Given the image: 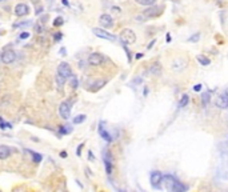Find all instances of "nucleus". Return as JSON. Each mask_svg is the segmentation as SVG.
I'll return each instance as SVG.
<instances>
[{
	"label": "nucleus",
	"instance_id": "26",
	"mask_svg": "<svg viewBox=\"0 0 228 192\" xmlns=\"http://www.w3.org/2000/svg\"><path fill=\"white\" fill-rule=\"evenodd\" d=\"M63 23H64V19H63V16H58V18L53 20L52 24L55 25V27H60V25H63Z\"/></svg>",
	"mask_w": 228,
	"mask_h": 192
},
{
	"label": "nucleus",
	"instance_id": "22",
	"mask_svg": "<svg viewBox=\"0 0 228 192\" xmlns=\"http://www.w3.org/2000/svg\"><path fill=\"white\" fill-rule=\"evenodd\" d=\"M30 153H31V156H32V160L35 163H40L41 160H43V156L40 153H38V152H33V151H30Z\"/></svg>",
	"mask_w": 228,
	"mask_h": 192
},
{
	"label": "nucleus",
	"instance_id": "5",
	"mask_svg": "<svg viewBox=\"0 0 228 192\" xmlns=\"http://www.w3.org/2000/svg\"><path fill=\"white\" fill-rule=\"evenodd\" d=\"M187 65V60L183 59V58H176L173 59L172 62H171L170 67L172 71H175V72H179V71H183L184 68H186Z\"/></svg>",
	"mask_w": 228,
	"mask_h": 192
},
{
	"label": "nucleus",
	"instance_id": "38",
	"mask_svg": "<svg viewBox=\"0 0 228 192\" xmlns=\"http://www.w3.org/2000/svg\"><path fill=\"white\" fill-rule=\"evenodd\" d=\"M112 11L115 13H119V12H120V8H119V7H112Z\"/></svg>",
	"mask_w": 228,
	"mask_h": 192
},
{
	"label": "nucleus",
	"instance_id": "30",
	"mask_svg": "<svg viewBox=\"0 0 228 192\" xmlns=\"http://www.w3.org/2000/svg\"><path fill=\"white\" fill-rule=\"evenodd\" d=\"M43 11H44V7L43 5H40V4H38L36 5V11H35V15H40V13H43Z\"/></svg>",
	"mask_w": 228,
	"mask_h": 192
},
{
	"label": "nucleus",
	"instance_id": "42",
	"mask_svg": "<svg viewBox=\"0 0 228 192\" xmlns=\"http://www.w3.org/2000/svg\"><path fill=\"white\" fill-rule=\"evenodd\" d=\"M141 56H143V53H141V52H139V53H138V55H136V59H140V58H141Z\"/></svg>",
	"mask_w": 228,
	"mask_h": 192
},
{
	"label": "nucleus",
	"instance_id": "1",
	"mask_svg": "<svg viewBox=\"0 0 228 192\" xmlns=\"http://www.w3.org/2000/svg\"><path fill=\"white\" fill-rule=\"evenodd\" d=\"M163 183L166 184V188L168 191H172V192H178V191H184L186 187L181 184L179 180H176L175 177L170 176V175H166L163 176Z\"/></svg>",
	"mask_w": 228,
	"mask_h": 192
},
{
	"label": "nucleus",
	"instance_id": "10",
	"mask_svg": "<svg viewBox=\"0 0 228 192\" xmlns=\"http://www.w3.org/2000/svg\"><path fill=\"white\" fill-rule=\"evenodd\" d=\"M15 60H16V53H15V51L7 50V51H4V52L1 53V62L4 63V64H12Z\"/></svg>",
	"mask_w": 228,
	"mask_h": 192
},
{
	"label": "nucleus",
	"instance_id": "33",
	"mask_svg": "<svg viewBox=\"0 0 228 192\" xmlns=\"http://www.w3.org/2000/svg\"><path fill=\"white\" fill-rule=\"evenodd\" d=\"M61 38H63V33H61V32H58V33H55V35H53V40H55L56 43L60 42Z\"/></svg>",
	"mask_w": 228,
	"mask_h": 192
},
{
	"label": "nucleus",
	"instance_id": "15",
	"mask_svg": "<svg viewBox=\"0 0 228 192\" xmlns=\"http://www.w3.org/2000/svg\"><path fill=\"white\" fill-rule=\"evenodd\" d=\"M215 104L218 105L219 108H223V110L228 108V97L226 96V93H221V95H219L218 97H216Z\"/></svg>",
	"mask_w": 228,
	"mask_h": 192
},
{
	"label": "nucleus",
	"instance_id": "40",
	"mask_svg": "<svg viewBox=\"0 0 228 192\" xmlns=\"http://www.w3.org/2000/svg\"><path fill=\"white\" fill-rule=\"evenodd\" d=\"M155 42H156V40H152V42L150 43V45H148V50H151V48H152V45L155 44Z\"/></svg>",
	"mask_w": 228,
	"mask_h": 192
},
{
	"label": "nucleus",
	"instance_id": "48",
	"mask_svg": "<svg viewBox=\"0 0 228 192\" xmlns=\"http://www.w3.org/2000/svg\"><path fill=\"white\" fill-rule=\"evenodd\" d=\"M0 1H3V0H0Z\"/></svg>",
	"mask_w": 228,
	"mask_h": 192
},
{
	"label": "nucleus",
	"instance_id": "24",
	"mask_svg": "<svg viewBox=\"0 0 228 192\" xmlns=\"http://www.w3.org/2000/svg\"><path fill=\"white\" fill-rule=\"evenodd\" d=\"M135 1L140 5H153L156 3V0H135Z\"/></svg>",
	"mask_w": 228,
	"mask_h": 192
},
{
	"label": "nucleus",
	"instance_id": "8",
	"mask_svg": "<svg viewBox=\"0 0 228 192\" xmlns=\"http://www.w3.org/2000/svg\"><path fill=\"white\" fill-rule=\"evenodd\" d=\"M58 73H60L61 76L65 77V79H70V77L73 76L72 70H71V67H70V64H68V63H60V64H59Z\"/></svg>",
	"mask_w": 228,
	"mask_h": 192
},
{
	"label": "nucleus",
	"instance_id": "47",
	"mask_svg": "<svg viewBox=\"0 0 228 192\" xmlns=\"http://www.w3.org/2000/svg\"><path fill=\"white\" fill-rule=\"evenodd\" d=\"M48 1H52V0H48Z\"/></svg>",
	"mask_w": 228,
	"mask_h": 192
},
{
	"label": "nucleus",
	"instance_id": "6",
	"mask_svg": "<svg viewBox=\"0 0 228 192\" xmlns=\"http://www.w3.org/2000/svg\"><path fill=\"white\" fill-rule=\"evenodd\" d=\"M92 32L95 33L98 38H100V39L111 40V42H115V40H116V36H115V35H112L111 32H107L105 30H101V28H93Z\"/></svg>",
	"mask_w": 228,
	"mask_h": 192
},
{
	"label": "nucleus",
	"instance_id": "9",
	"mask_svg": "<svg viewBox=\"0 0 228 192\" xmlns=\"http://www.w3.org/2000/svg\"><path fill=\"white\" fill-rule=\"evenodd\" d=\"M59 115H60L64 120L70 119L71 115V104L70 102H63L60 105H59Z\"/></svg>",
	"mask_w": 228,
	"mask_h": 192
},
{
	"label": "nucleus",
	"instance_id": "17",
	"mask_svg": "<svg viewBox=\"0 0 228 192\" xmlns=\"http://www.w3.org/2000/svg\"><path fill=\"white\" fill-rule=\"evenodd\" d=\"M209 99H211V93L209 92L201 93V105H203V107H207V104L209 103Z\"/></svg>",
	"mask_w": 228,
	"mask_h": 192
},
{
	"label": "nucleus",
	"instance_id": "35",
	"mask_svg": "<svg viewBox=\"0 0 228 192\" xmlns=\"http://www.w3.org/2000/svg\"><path fill=\"white\" fill-rule=\"evenodd\" d=\"M200 90H201V84H196L195 87H193V91H195V92H199Z\"/></svg>",
	"mask_w": 228,
	"mask_h": 192
},
{
	"label": "nucleus",
	"instance_id": "3",
	"mask_svg": "<svg viewBox=\"0 0 228 192\" xmlns=\"http://www.w3.org/2000/svg\"><path fill=\"white\" fill-rule=\"evenodd\" d=\"M104 60H105V58L100 52H92L90 56H88V64L93 65V67H98V65L103 64Z\"/></svg>",
	"mask_w": 228,
	"mask_h": 192
},
{
	"label": "nucleus",
	"instance_id": "14",
	"mask_svg": "<svg viewBox=\"0 0 228 192\" xmlns=\"http://www.w3.org/2000/svg\"><path fill=\"white\" fill-rule=\"evenodd\" d=\"M99 135H100V136L103 137L105 142H112V140H113L112 135H111V133L104 128V123H103V122H101L100 124H99Z\"/></svg>",
	"mask_w": 228,
	"mask_h": 192
},
{
	"label": "nucleus",
	"instance_id": "13",
	"mask_svg": "<svg viewBox=\"0 0 228 192\" xmlns=\"http://www.w3.org/2000/svg\"><path fill=\"white\" fill-rule=\"evenodd\" d=\"M161 64L159 62H155V63H152V64L150 65V68H148V73L150 75H153V76H159V75H161Z\"/></svg>",
	"mask_w": 228,
	"mask_h": 192
},
{
	"label": "nucleus",
	"instance_id": "2",
	"mask_svg": "<svg viewBox=\"0 0 228 192\" xmlns=\"http://www.w3.org/2000/svg\"><path fill=\"white\" fill-rule=\"evenodd\" d=\"M120 42L123 44H133L136 42V35L132 30H128L125 28L120 32Z\"/></svg>",
	"mask_w": 228,
	"mask_h": 192
},
{
	"label": "nucleus",
	"instance_id": "19",
	"mask_svg": "<svg viewBox=\"0 0 228 192\" xmlns=\"http://www.w3.org/2000/svg\"><path fill=\"white\" fill-rule=\"evenodd\" d=\"M55 79H56V84H58V87H59V88H61L63 85L65 84V80H67V79H65L64 76H61L60 73H58Z\"/></svg>",
	"mask_w": 228,
	"mask_h": 192
},
{
	"label": "nucleus",
	"instance_id": "4",
	"mask_svg": "<svg viewBox=\"0 0 228 192\" xmlns=\"http://www.w3.org/2000/svg\"><path fill=\"white\" fill-rule=\"evenodd\" d=\"M161 12H163V7H161V5H155L153 4L152 7H150L148 10L144 11L143 15L147 19H152V18H156V16L161 15Z\"/></svg>",
	"mask_w": 228,
	"mask_h": 192
},
{
	"label": "nucleus",
	"instance_id": "28",
	"mask_svg": "<svg viewBox=\"0 0 228 192\" xmlns=\"http://www.w3.org/2000/svg\"><path fill=\"white\" fill-rule=\"evenodd\" d=\"M28 25H31V21L30 20H25V21H20V23H16L13 27L18 28V27H28Z\"/></svg>",
	"mask_w": 228,
	"mask_h": 192
},
{
	"label": "nucleus",
	"instance_id": "7",
	"mask_svg": "<svg viewBox=\"0 0 228 192\" xmlns=\"http://www.w3.org/2000/svg\"><path fill=\"white\" fill-rule=\"evenodd\" d=\"M161 183H163V173L159 172V171H153L151 173V185L156 190H159Z\"/></svg>",
	"mask_w": 228,
	"mask_h": 192
},
{
	"label": "nucleus",
	"instance_id": "29",
	"mask_svg": "<svg viewBox=\"0 0 228 192\" xmlns=\"http://www.w3.org/2000/svg\"><path fill=\"white\" fill-rule=\"evenodd\" d=\"M0 128L1 130H10V128H12V124L5 123V122H0Z\"/></svg>",
	"mask_w": 228,
	"mask_h": 192
},
{
	"label": "nucleus",
	"instance_id": "31",
	"mask_svg": "<svg viewBox=\"0 0 228 192\" xmlns=\"http://www.w3.org/2000/svg\"><path fill=\"white\" fill-rule=\"evenodd\" d=\"M71 79H72L71 80V85H72V88L75 90V88H78V79H76L75 76H72Z\"/></svg>",
	"mask_w": 228,
	"mask_h": 192
},
{
	"label": "nucleus",
	"instance_id": "18",
	"mask_svg": "<svg viewBox=\"0 0 228 192\" xmlns=\"http://www.w3.org/2000/svg\"><path fill=\"white\" fill-rule=\"evenodd\" d=\"M196 60H198L201 65H204V67H206V65H209V59H207L204 55H198L196 56Z\"/></svg>",
	"mask_w": 228,
	"mask_h": 192
},
{
	"label": "nucleus",
	"instance_id": "44",
	"mask_svg": "<svg viewBox=\"0 0 228 192\" xmlns=\"http://www.w3.org/2000/svg\"><path fill=\"white\" fill-rule=\"evenodd\" d=\"M167 42H168V43L171 42V36H170V35H167Z\"/></svg>",
	"mask_w": 228,
	"mask_h": 192
},
{
	"label": "nucleus",
	"instance_id": "23",
	"mask_svg": "<svg viewBox=\"0 0 228 192\" xmlns=\"http://www.w3.org/2000/svg\"><path fill=\"white\" fill-rule=\"evenodd\" d=\"M33 30H35L36 33H41L43 31H44V23L38 21V23L35 24V27H33Z\"/></svg>",
	"mask_w": 228,
	"mask_h": 192
},
{
	"label": "nucleus",
	"instance_id": "12",
	"mask_svg": "<svg viewBox=\"0 0 228 192\" xmlns=\"http://www.w3.org/2000/svg\"><path fill=\"white\" fill-rule=\"evenodd\" d=\"M99 23H100V25L103 28H111L113 25V20L111 18V15H108V13H103L99 18Z\"/></svg>",
	"mask_w": 228,
	"mask_h": 192
},
{
	"label": "nucleus",
	"instance_id": "36",
	"mask_svg": "<svg viewBox=\"0 0 228 192\" xmlns=\"http://www.w3.org/2000/svg\"><path fill=\"white\" fill-rule=\"evenodd\" d=\"M60 55H61V56H65V55H67V50H65L64 47L60 48Z\"/></svg>",
	"mask_w": 228,
	"mask_h": 192
},
{
	"label": "nucleus",
	"instance_id": "34",
	"mask_svg": "<svg viewBox=\"0 0 228 192\" xmlns=\"http://www.w3.org/2000/svg\"><path fill=\"white\" fill-rule=\"evenodd\" d=\"M83 147H84L83 143H81V144L78 147V151H76V155H78V156H80V155H81V148H83Z\"/></svg>",
	"mask_w": 228,
	"mask_h": 192
},
{
	"label": "nucleus",
	"instance_id": "39",
	"mask_svg": "<svg viewBox=\"0 0 228 192\" xmlns=\"http://www.w3.org/2000/svg\"><path fill=\"white\" fill-rule=\"evenodd\" d=\"M59 155H60V157H67V152H65V151H61Z\"/></svg>",
	"mask_w": 228,
	"mask_h": 192
},
{
	"label": "nucleus",
	"instance_id": "32",
	"mask_svg": "<svg viewBox=\"0 0 228 192\" xmlns=\"http://www.w3.org/2000/svg\"><path fill=\"white\" fill-rule=\"evenodd\" d=\"M30 36H31L30 32H21L20 35H19V39H20V40H24V39H28Z\"/></svg>",
	"mask_w": 228,
	"mask_h": 192
},
{
	"label": "nucleus",
	"instance_id": "21",
	"mask_svg": "<svg viewBox=\"0 0 228 192\" xmlns=\"http://www.w3.org/2000/svg\"><path fill=\"white\" fill-rule=\"evenodd\" d=\"M85 119H87V116L85 115H78V116H75L73 117V124H81V123H84L85 122Z\"/></svg>",
	"mask_w": 228,
	"mask_h": 192
},
{
	"label": "nucleus",
	"instance_id": "25",
	"mask_svg": "<svg viewBox=\"0 0 228 192\" xmlns=\"http://www.w3.org/2000/svg\"><path fill=\"white\" fill-rule=\"evenodd\" d=\"M71 131H72V128H71L70 125H63V127L59 128V132H60V135H67V133H70Z\"/></svg>",
	"mask_w": 228,
	"mask_h": 192
},
{
	"label": "nucleus",
	"instance_id": "16",
	"mask_svg": "<svg viewBox=\"0 0 228 192\" xmlns=\"http://www.w3.org/2000/svg\"><path fill=\"white\" fill-rule=\"evenodd\" d=\"M11 156V148L8 145H0V160H5Z\"/></svg>",
	"mask_w": 228,
	"mask_h": 192
},
{
	"label": "nucleus",
	"instance_id": "41",
	"mask_svg": "<svg viewBox=\"0 0 228 192\" xmlns=\"http://www.w3.org/2000/svg\"><path fill=\"white\" fill-rule=\"evenodd\" d=\"M61 3H63V5H65V7H68V5H70V3H68L67 0H61Z\"/></svg>",
	"mask_w": 228,
	"mask_h": 192
},
{
	"label": "nucleus",
	"instance_id": "11",
	"mask_svg": "<svg viewBox=\"0 0 228 192\" xmlns=\"http://www.w3.org/2000/svg\"><path fill=\"white\" fill-rule=\"evenodd\" d=\"M28 13H30V7H28L25 3H19V4L15 7V15L16 16L23 18V16L28 15Z\"/></svg>",
	"mask_w": 228,
	"mask_h": 192
},
{
	"label": "nucleus",
	"instance_id": "20",
	"mask_svg": "<svg viewBox=\"0 0 228 192\" xmlns=\"http://www.w3.org/2000/svg\"><path fill=\"white\" fill-rule=\"evenodd\" d=\"M188 102H190V96L183 95L181 96V99H180V102H179V108H184L188 104Z\"/></svg>",
	"mask_w": 228,
	"mask_h": 192
},
{
	"label": "nucleus",
	"instance_id": "27",
	"mask_svg": "<svg viewBox=\"0 0 228 192\" xmlns=\"http://www.w3.org/2000/svg\"><path fill=\"white\" fill-rule=\"evenodd\" d=\"M199 39H200V33L198 32V33H193V35L188 39V42L190 43H196V42H199Z\"/></svg>",
	"mask_w": 228,
	"mask_h": 192
},
{
	"label": "nucleus",
	"instance_id": "45",
	"mask_svg": "<svg viewBox=\"0 0 228 192\" xmlns=\"http://www.w3.org/2000/svg\"><path fill=\"white\" fill-rule=\"evenodd\" d=\"M224 93H226V96L228 97V88H227V90H226V91H224Z\"/></svg>",
	"mask_w": 228,
	"mask_h": 192
},
{
	"label": "nucleus",
	"instance_id": "37",
	"mask_svg": "<svg viewBox=\"0 0 228 192\" xmlns=\"http://www.w3.org/2000/svg\"><path fill=\"white\" fill-rule=\"evenodd\" d=\"M88 157H90V160H91V162H95V157H93V153L91 152V151H90V152H88Z\"/></svg>",
	"mask_w": 228,
	"mask_h": 192
},
{
	"label": "nucleus",
	"instance_id": "43",
	"mask_svg": "<svg viewBox=\"0 0 228 192\" xmlns=\"http://www.w3.org/2000/svg\"><path fill=\"white\" fill-rule=\"evenodd\" d=\"M31 1H32L35 5H38V4H39V0H31Z\"/></svg>",
	"mask_w": 228,
	"mask_h": 192
},
{
	"label": "nucleus",
	"instance_id": "46",
	"mask_svg": "<svg viewBox=\"0 0 228 192\" xmlns=\"http://www.w3.org/2000/svg\"><path fill=\"white\" fill-rule=\"evenodd\" d=\"M0 62H1V55H0Z\"/></svg>",
	"mask_w": 228,
	"mask_h": 192
}]
</instances>
